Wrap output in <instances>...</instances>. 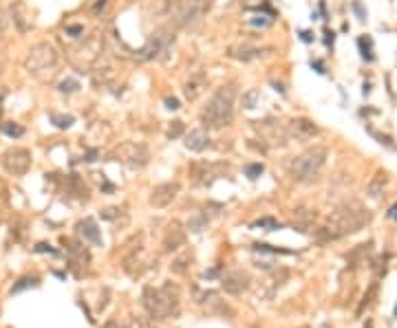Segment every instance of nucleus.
<instances>
[{"label": "nucleus", "instance_id": "nucleus-1", "mask_svg": "<svg viewBox=\"0 0 397 328\" xmlns=\"http://www.w3.org/2000/svg\"><path fill=\"white\" fill-rule=\"evenodd\" d=\"M368 223H371V212L360 200H345L331 212L327 223L316 229V236L320 240H340L362 231Z\"/></svg>", "mask_w": 397, "mask_h": 328}, {"label": "nucleus", "instance_id": "nucleus-2", "mask_svg": "<svg viewBox=\"0 0 397 328\" xmlns=\"http://www.w3.org/2000/svg\"><path fill=\"white\" fill-rule=\"evenodd\" d=\"M141 306L153 322L177 319L181 313V291L173 282H163L161 286L146 284L141 291Z\"/></svg>", "mask_w": 397, "mask_h": 328}, {"label": "nucleus", "instance_id": "nucleus-3", "mask_svg": "<svg viewBox=\"0 0 397 328\" xmlns=\"http://www.w3.org/2000/svg\"><path fill=\"white\" fill-rule=\"evenodd\" d=\"M234 104H236V91L232 86H221L212 93V97L207 99L206 108L201 113V121L207 130L214 128L221 130L225 126L232 124L234 119Z\"/></svg>", "mask_w": 397, "mask_h": 328}, {"label": "nucleus", "instance_id": "nucleus-4", "mask_svg": "<svg viewBox=\"0 0 397 328\" xmlns=\"http://www.w3.org/2000/svg\"><path fill=\"white\" fill-rule=\"evenodd\" d=\"M60 66V55L55 51V47L49 42H38L29 49L27 57H24V71L31 77L40 82L51 80Z\"/></svg>", "mask_w": 397, "mask_h": 328}, {"label": "nucleus", "instance_id": "nucleus-5", "mask_svg": "<svg viewBox=\"0 0 397 328\" xmlns=\"http://www.w3.org/2000/svg\"><path fill=\"white\" fill-rule=\"evenodd\" d=\"M327 159H329V150L325 146H311L292 161L289 174L298 183H309L322 172V167L327 165Z\"/></svg>", "mask_w": 397, "mask_h": 328}, {"label": "nucleus", "instance_id": "nucleus-6", "mask_svg": "<svg viewBox=\"0 0 397 328\" xmlns=\"http://www.w3.org/2000/svg\"><path fill=\"white\" fill-rule=\"evenodd\" d=\"M292 273L287 266H278V269H269V273L260 282H256L254 286V300L259 302H272L278 293L282 291V286L289 282Z\"/></svg>", "mask_w": 397, "mask_h": 328}, {"label": "nucleus", "instance_id": "nucleus-7", "mask_svg": "<svg viewBox=\"0 0 397 328\" xmlns=\"http://www.w3.org/2000/svg\"><path fill=\"white\" fill-rule=\"evenodd\" d=\"M192 302H194V306H199L207 315H214V317H234L232 306L225 300H221V295L212 289L192 286Z\"/></svg>", "mask_w": 397, "mask_h": 328}, {"label": "nucleus", "instance_id": "nucleus-8", "mask_svg": "<svg viewBox=\"0 0 397 328\" xmlns=\"http://www.w3.org/2000/svg\"><path fill=\"white\" fill-rule=\"evenodd\" d=\"M102 49H104L102 47V38H97V35H91V38H86L77 49H73L71 60H73V66L77 68V73L91 71V68L100 62Z\"/></svg>", "mask_w": 397, "mask_h": 328}, {"label": "nucleus", "instance_id": "nucleus-9", "mask_svg": "<svg viewBox=\"0 0 397 328\" xmlns=\"http://www.w3.org/2000/svg\"><path fill=\"white\" fill-rule=\"evenodd\" d=\"M117 161H121L130 170H141L144 165H148L150 152L144 143L139 141H124L117 148Z\"/></svg>", "mask_w": 397, "mask_h": 328}, {"label": "nucleus", "instance_id": "nucleus-10", "mask_svg": "<svg viewBox=\"0 0 397 328\" xmlns=\"http://www.w3.org/2000/svg\"><path fill=\"white\" fill-rule=\"evenodd\" d=\"M219 282H221V289L227 295H234V297H239V295L247 293L252 289V276L247 271H243V269H230V271H225L219 278Z\"/></svg>", "mask_w": 397, "mask_h": 328}, {"label": "nucleus", "instance_id": "nucleus-11", "mask_svg": "<svg viewBox=\"0 0 397 328\" xmlns=\"http://www.w3.org/2000/svg\"><path fill=\"white\" fill-rule=\"evenodd\" d=\"M2 167L14 176H24L31 170V152L27 148H11L0 159Z\"/></svg>", "mask_w": 397, "mask_h": 328}, {"label": "nucleus", "instance_id": "nucleus-12", "mask_svg": "<svg viewBox=\"0 0 397 328\" xmlns=\"http://www.w3.org/2000/svg\"><path fill=\"white\" fill-rule=\"evenodd\" d=\"M170 42H174V35L163 33V31H157V33L150 35L148 42H146L144 47L139 49V51L135 53V55H137V60H141V62H150V60H157V57H161V53H166V51H168Z\"/></svg>", "mask_w": 397, "mask_h": 328}, {"label": "nucleus", "instance_id": "nucleus-13", "mask_svg": "<svg viewBox=\"0 0 397 328\" xmlns=\"http://www.w3.org/2000/svg\"><path fill=\"white\" fill-rule=\"evenodd\" d=\"M67 256H69V264H71L73 273L82 276V273H86L88 264H91V251L84 247V243L71 238L67 240Z\"/></svg>", "mask_w": 397, "mask_h": 328}, {"label": "nucleus", "instance_id": "nucleus-14", "mask_svg": "<svg viewBox=\"0 0 397 328\" xmlns=\"http://www.w3.org/2000/svg\"><path fill=\"white\" fill-rule=\"evenodd\" d=\"M179 190H181V185H179L177 181H163V183H159V185H155L153 192H150V198H148L150 207H155V210H166L168 205L179 196Z\"/></svg>", "mask_w": 397, "mask_h": 328}, {"label": "nucleus", "instance_id": "nucleus-15", "mask_svg": "<svg viewBox=\"0 0 397 328\" xmlns=\"http://www.w3.org/2000/svg\"><path fill=\"white\" fill-rule=\"evenodd\" d=\"M287 134H289V141L307 143L318 134V126L307 117H296L287 124Z\"/></svg>", "mask_w": 397, "mask_h": 328}, {"label": "nucleus", "instance_id": "nucleus-16", "mask_svg": "<svg viewBox=\"0 0 397 328\" xmlns=\"http://www.w3.org/2000/svg\"><path fill=\"white\" fill-rule=\"evenodd\" d=\"M254 128L260 132V139L265 143H274V146H287L289 143V134H287V126H278L276 121H254Z\"/></svg>", "mask_w": 397, "mask_h": 328}, {"label": "nucleus", "instance_id": "nucleus-17", "mask_svg": "<svg viewBox=\"0 0 397 328\" xmlns=\"http://www.w3.org/2000/svg\"><path fill=\"white\" fill-rule=\"evenodd\" d=\"M186 231H188V229L183 227L179 220L168 223L166 231H163V240H161L163 251H166V253H174V251H179L181 247H186V236H188Z\"/></svg>", "mask_w": 397, "mask_h": 328}, {"label": "nucleus", "instance_id": "nucleus-18", "mask_svg": "<svg viewBox=\"0 0 397 328\" xmlns=\"http://www.w3.org/2000/svg\"><path fill=\"white\" fill-rule=\"evenodd\" d=\"M199 16H201V2L199 0H179L173 20L177 27H190L199 20Z\"/></svg>", "mask_w": 397, "mask_h": 328}, {"label": "nucleus", "instance_id": "nucleus-19", "mask_svg": "<svg viewBox=\"0 0 397 328\" xmlns=\"http://www.w3.org/2000/svg\"><path fill=\"white\" fill-rule=\"evenodd\" d=\"M75 231L84 243H91V245H95V247H102V245H104V240H102V229L97 227V223L93 218L77 220Z\"/></svg>", "mask_w": 397, "mask_h": 328}, {"label": "nucleus", "instance_id": "nucleus-20", "mask_svg": "<svg viewBox=\"0 0 397 328\" xmlns=\"http://www.w3.org/2000/svg\"><path fill=\"white\" fill-rule=\"evenodd\" d=\"M210 132L206 128H194L183 137V146L190 150V152H203L210 148Z\"/></svg>", "mask_w": 397, "mask_h": 328}, {"label": "nucleus", "instance_id": "nucleus-21", "mask_svg": "<svg viewBox=\"0 0 397 328\" xmlns=\"http://www.w3.org/2000/svg\"><path fill=\"white\" fill-rule=\"evenodd\" d=\"M9 14H11V20H14L16 29H18L20 33H29L31 29H34V20L29 18V11L22 2H14L9 7Z\"/></svg>", "mask_w": 397, "mask_h": 328}, {"label": "nucleus", "instance_id": "nucleus-22", "mask_svg": "<svg viewBox=\"0 0 397 328\" xmlns=\"http://www.w3.org/2000/svg\"><path fill=\"white\" fill-rule=\"evenodd\" d=\"M388 183H391V179H388L386 172H378V174L368 181L366 196H368V198H373V200L384 198V196H386V190H388Z\"/></svg>", "mask_w": 397, "mask_h": 328}, {"label": "nucleus", "instance_id": "nucleus-23", "mask_svg": "<svg viewBox=\"0 0 397 328\" xmlns=\"http://www.w3.org/2000/svg\"><path fill=\"white\" fill-rule=\"evenodd\" d=\"M206 88H207L206 77H203V75H194V77H190V80L183 84V95H186L188 101H194V99H199V97L206 93Z\"/></svg>", "mask_w": 397, "mask_h": 328}, {"label": "nucleus", "instance_id": "nucleus-24", "mask_svg": "<svg viewBox=\"0 0 397 328\" xmlns=\"http://www.w3.org/2000/svg\"><path fill=\"white\" fill-rule=\"evenodd\" d=\"M260 53H263L260 49L249 47V44H243V47H232L230 49V57L241 60V62H252V60H259Z\"/></svg>", "mask_w": 397, "mask_h": 328}, {"label": "nucleus", "instance_id": "nucleus-25", "mask_svg": "<svg viewBox=\"0 0 397 328\" xmlns=\"http://www.w3.org/2000/svg\"><path fill=\"white\" fill-rule=\"evenodd\" d=\"M67 190L71 192L73 196H77L80 200H88V190H86L84 181H82L77 174H69L67 176Z\"/></svg>", "mask_w": 397, "mask_h": 328}, {"label": "nucleus", "instance_id": "nucleus-26", "mask_svg": "<svg viewBox=\"0 0 397 328\" xmlns=\"http://www.w3.org/2000/svg\"><path fill=\"white\" fill-rule=\"evenodd\" d=\"M371 251H373V243L368 240V243H362L358 245V247L353 249V251L346 256V260L353 262V264H364V262H368V256H371Z\"/></svg>", "mask_w": 397, "mask_h": 328}, {"label": "nucleus", "instance_id": "nucleus-27", "mask_svg": "<svg viewBox=\"0 0 397 328\" xmlns=\"http://www.w3.org/2000/svg\"><path fill=\"white\" fill-rule=\"evenodd\" d=\"M358 49H360V55H362L364 62H373L375 55H373V40L368 38V35H362L358 40Z\"/></svg>", "mask_w": 397, "mask_h": 328}, {"label": "nucleus", "instance_id": "nucleus-28", "mask_svg": "<svg viewBox=\"0 0 397 328\" xmlns=\"http://www.w3.org/2000/svg\"><path fill=\"white\" fill-rule=\"evenodd\" d=\"M254 229H265V231H278V229H282L285 225L280 223V220L272 218V216H263V218H259L256 223L252 225Z\"/></svg>", "mask_w": 397, "mask_h": 328}, {"label": "nucleus", "instance_id": "nucleus-29", "mask_svg": "<svg viewBox=\"0 0 397 328\" xmlns=\"http://www.w3.org/2000/svg\"><path fill=\"white\" fill-rule=\"evenodd\" d=\"M190 260H192V258L188 256V253H181L179 258H174V260H173V264H170V271H173L174 276H186L188 269H190V264H188Z\"/></svg>", "mask_w": 397, "mask_h": 328}, {"label": "nucleus", "instance_id": "nucleus-30", "mask_svg": "<svg viewBox=\"0 0 397 328\" xmlns=\"http://www.w3.org/2000/svg\"><path fill=\"white\" fill-rule=\"evenodd\" d=\"M260 101V91L259 88H249L247 93H243V97H241V104H243L245 110H254L256 106H259Z\"/></svg>", "mask_w": 397, "mask_h": 328}, {"label": "nucleus", "instance_id": "nucleus-31", "mask_svg": "<svg viewBox=\"0 0 397 328\" xmlns=\"http://www.w3.org/2000/svg\"><path fill=\"white\" fill-rule=\"evenodd\" d=\"M49 119H51V124L55 126V128H60V130H67V128H71V126L75 124V117H73V115L51 113V115H49Z\"/></svg>", "mask_w": 397, "mask_h": 328}, {"label": "nucleus", "instance_id": "nucleus-32", "mask_svg": "<svg viewBox=\"0 0 397 328\" xmlns=\"http://www.w3.org/2000/svg\"><path fill=\"white\" fill-rule=\"evenodd\" d=\"M126 328H155L153 319L146 317V315H128L126 319Z\"/></svg>", "mask_w": 397, "mask_h": 328}, {"label": "nucleus", "instance_id": "nucleus-33", "mask_svg": "<svg viewBox=\"0 0 397 328\" xmlns=\"http://www.w3.org/2000/svg\"><path fill=\"white\" fill-rule=\"evenodd\" d=\"M207 214H196V216H192L190 220H188V225H186V229H190V231H194V233H199V231H203V229L207 227Z\"/></svg>", "mask_w": 397, "mask_h": 328}, {"label": "nucleus", "instance_id": "nucleus-34", "mask_svg": "<svg viewBox=\"0 0 397 328\" xmlns=\"http://www.w3.org/2000/svg\"><path fill=\"white\" fill-rule=\"evenodd\" d=\"M35 286H40L38 278H20V280L11 286V293H20V291H27V289H35Z\"/></svg>", "mask_w": 397, "mask_h": 328}, {"label": "nucleus", "instance_id": "nucleus-35", "mask_svg": "<svg viewBox=\"0 0 397 328\" xmlns=\"http://www.w3.org/2000/svg\"><path fill=\"white\" fill-rule=\"evenodd\" d=\"M80 88H82L80 82L73 80V77H67V80H62V82L58 84V91L62 93V95H73V93H77Z\"/></svg>", "mask_w": 397, "mask_h": 328}, {"label": "nucleus", "instance_id": "nucleus-36", "mask_svg": "<svg viewBox=\"0 0 397 328\" xmlns=\"http://www.w3.org/2000/svg\"><path fill=\"white\" fill-rule=\"evenodd\" d=\"M183 132H186V126H183V121H181V119H174L173 124L168 126V130H166V137L170 139V141H174V139L183 137Z\"/></svg>", "mask_w": 397, "mask_h": 328}, {"label": "nucleus", "instance_id": "nucleus-37", "mask_svg": "<svg viewBox=\"0 0 397 328\" xmlns=\"http://www.w3.org/2000/svg\"><path fill=\"white\" fill-rule=\"evenodd\" d=\"M2 132L11 139H20L24 134V128L20 124H16V121H7V124H2Z\"/></svg>", "mask_w": 397, "mask_h": 328}, {"label": "nucleus", "instance_id": "nucleus-38", "mask_svg": "<svg viewBox=\"0 0 397 328\" xmlns=\"http://www.w3.org/2000/svg\"><path fill=\"white\" fill-rule=\"evenodd\" d=\"M263 172H265L263 163H247V165H245V176H247L249 181H256Z\"/></svg>", "mask_w": 397, "mask_h": 328}, {"label": "nucleus", "instance_id": "nucleus-39", "mask_svg": "<svg viewBox=\"0 0 397 328\" xmlns=\"http://www.w3.org/2000/svg\"><path fill=\"white\" fill-rule=\"evenodd\" d=\"M366 130H368V134L371 137H375L378 139V143H382V146H386V148H391V150H395V143H393V139L391 137H386V134H382V132H378L375 128H371V126H366Z\"/></svg>", "mask_w": 397, "mask_h": 328}, {"label": "nucleus", "instance_id": "nucleus-40", "mask_svg": "<svg viewBox=\"0 0 397 328\" xmlns=\"http://www.w3.org/2000/svg\"><path fill=\"white\" fill-rule=\"evenodd\" d=\"M67 35H71V38H80V35H84V27L82 24H67Z\"/></svg>", "mask_w": 397, "mask_h": 328}, {"label": "nucleus", "instance_id": "nucleus-41", "mask_svg": "<svg viewBox=\"0 0 397 328\" xmlns=\"http://www.w3.org/2000/svg\"><path fill=\"white\" fill-rule=\"evenodd\" d=\"M97 157H100V150H97V148H86V152L82 154V161L93 163V161H97Z\"/></svg>", "mask_w": 397, "mask_h": 328}, {"label": "nucleus", "instance_id": "nucleus-42", "mask_svg": "<svg viewBox=\"0 0 397 328\" xmlns=\"http://www.w3.org/2000/svg\"><path fill=\"white\" fill-rule=\"evenodd\" d=\"M351 9H353V14L358 16V20H362V22L366 20V9H364V5L360 2V0H355L353 5H351Z\"/></svg>", "mask_w": 397, "mask_h": 328}, {"label": "nucleus", "instance_id": "nucleus-43", "mask_svg": "<svg viewBox=\"0 0 397 328\" xmlns=\"http://www.w3.org/2000/svg\"><path fill=\"white\" fill-rule=\"evenodd\" d=\"M274 18H269V16H259V18H252L249 20V24H254V27H267V24H272Z\"/></svg>", "mask_w": 397, "mask_h": 328}, {"label": "nucleus", "instance_id": "nucleus-44", "mask_svg": "<svg viewBox=\"0 0 397 328\" xmlns=\"http://www.w3.org/2000/svg\"><path fill=\"white\" fill-rule=\"evenodd\" d=\"M100 216H102L104 220H115L117 216H120V210H117V207H106V210L102 212Z\"/></svg>", "mask_w": 397, "mask_h": 328}, {"label": "nucleus", "instance_id": "nucleus-45", "mask_svg": "<svg viewBox=\"0 0 397 328\" xmlns=\"http://www.w3.org/2000/svg\"><path fill=\"white\" fill-rule=\"evenodd\" d=\"M375 291H378V282H373V284H371V289H368V293L364 295L362 309H364V306H368V304H371V302H373V297H375Z\"/></svg>", "mask_w": 397, "mask_h": 328}, {"label": "nucleus", "instance_id": "nucleus-46", "mask_svg": "<svg viewBox=\"0 0 397 328\" xmlns=\"http://www.w3.org/2000/svg\"><path fill=\"white\" fill-rule=\"evenodd\" d=\"M166 108L168 110H179L181 108V101L177 97H166Z\"/></svg>", "mask_w": 397, "mask_h": 328}, {"label": "nucleus", "instance_id": "nucleus-47", "mask_svg": "<svg viewBox=\"0 0 397 328\" xmlns=\"http://www.w3.org/2000/svg\"><path fill=\"white\" fill-rule=\"evenodd\" d=\"M333 42H335V33L327 29V31H325V44H327V49H333Z\"/></svg>", "mask_w": 397, "mask_h": 328}, {"label": "nucleus", "instance_id": "nucleus-48", "mask_svg": "<svg viewBox=\"0 0 397 328\" xmlns=\"http://www.w3.org/2000/svg\"><path fill=\"white\" fill-rule=\"evenodd\" d=\"M298 33H300V40H302V42H307V44L313 42V33H311V31H307V29H300Z\"/></svg>", "mask_w": 397, "mask_h": 328}, {"label": "nucleus", "instance_id": "nucleus-49", "mask_svg": "<svg viewBox=\"0 0 397 328\" xmlns=\"http://www.w3.org/2000/svg\"><path fill=\"white\" fill-rule=\"evenodd\" d=\"M311 68H316V73H320V75H325V73H327V68H325V64H322L320 62V60H311Z\"/></svg>", "mask_w": 397, "mask_h": 328}, {"label": "nucleus", "instance_id": "nucleus-50", "mask_svg": "<svg viewBox=\"0 0 397 328\" xmlns=\"http://www.w3.org/2000/svg\"><path fill=\"white\" fill-rule=\"evenodd\" d=\"M35 251H40V253H58L55 249H51V245H47V243H40L38 247H35Z\"/></svg>", "mask_w": 397, "mask_h": 328}, {"label": "nucleus", "instance_id": "nucleus-51", "mask_svg": "<svg viewBox=\"0 0 397 328\" xmlns=\"http://www.w3.org/2000/svg\"><path fill=\"white\" fill-rule=\"evenodd\" d=\"M102 328H126V324H120L117 319H108V322L102 324Z\"/></svg>", "mask_w": 397, "mask_h": 328}, {"label": "nucleus", "instance_id": "nucleus-52", "mask_svg": "<svg viewBox=\"0 0 397 328\" xmlns=\"http://www.w3.org/2000/svg\"><path fill=\"white\" fill-rule=\"evenodd\" d=\"M2 38H5V18H2V11H0V44H2Z\"/></svg>", "mask_w": 397, "mask_h": 328}, {"label": "nucleus", "instance_id": "nucleus-53", "mask_svg": "<svg viewBox=\"0 0 397 328\" xmlns=\"http://www.w3.org/2000/svg\"><path fill=\"white\" fill-rule=\"evenodd\" d=\"M104 7H106V0H97V5H95V9H93V11H95V14H100V9H104Z\"/></svg>", "mask_w": 397, "mask_h": 328}, {"label": "nucleus", "instance_id": "nucleus-54", "mask_svg": "<svg viewBox=\"0 0 397 328\" xmlns=\"http://www.w3.org/2000/svg\"><path fill=\"white\" fill-rule=\"evenodd\" d=\"M388 216L397 220V205H393V207H391V212H388Z\"/></svg>", "mask_w": 397, "mask_h": 328}, {"label": "nucleus", "instance_id": "nucleus-55", "mask_svg": "<svg viewBox=\"0 0 397 328\" xmlns=\"http://www.w3.org/2000/svg\"><path fill=\"white\" fill-rule=\"evenodd\" d=\"M362 93H364V97L371 93V84H364V88H362Z\"/></svg>", "mask_w": 397, "mask_h": 328}, {"label": "nucleus", "instance_id": "nucleus-56", "mask_svg": "<svg viewBox=\"0 0 397 328\" xmlns=\"http://www.w3.org/2000/svg\"><path fill=\"white\" fill-rule=\"evenodd\" d=\"M364 328H375V326H373V322H371V319H368V322L364 324Z\"/></svg>", "mask_w": 397, "mask_h": 328}, {"label": "nucleus", "instance_id": "nucleus-57", "mask_svg": "<svg viewBox=\"0 0 397 328\" xmlns=\"http://www.w3.org/2000/svg\"><path fill=\"white\" fill-rule=\"evenodd\" d=\"M302 328H307V326H302Z\"/></svg>", "mask_w": 397, "mask_h": 328}]
</instances>
